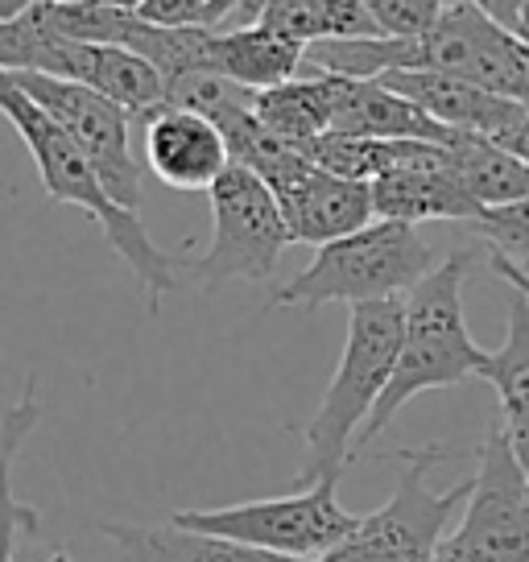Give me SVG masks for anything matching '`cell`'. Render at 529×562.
Returning <instances> with one entry per match:
<instances>
[{
    "label": "cell",
    "mask_w": 529,
    "mask_h": 562,
    "mask_svg": "<svg viewBox=\"0 0 529 562\" xmlns=\"http://www.w3.org/2000/svg\"><path fill=\"white\" fill-rule=\"evenodd\" d=\"M0 108H4L9 124L21 133V140H25V149H30V158H34L37 178H42L46 194H50L54 203L88 211L91 220L104 228L108 245L116 248V257L137 273V281H142V290H145V302H149V315L161 311L166 294H175V285H178V257H166V252L149 240L142 215L133 207H124L121 199L108 191L100 170H95L88 154L75 145L71 133L54 121V116H46L25 91L13 88V83H4Z\"/></svg>",
    "instance_id": "obj_1"
},
{
    "label": "cell",
    "mask_w": 529,
    "mask_h": 562,
    "mask_svg": "<svg viewBox=\"0 0 529 562\" xmlns=\"http://www.w3.org/2000/svg\"><path fill=\"white\" fill-rule=\"evenodd\" d=\"M402 339H406V299L352 306L339 369L318 402L315 418L302 430L306 439V456L299 468L302 488L327 475H344V468L352 463L360 430L385 397Z\"/></svg>",
    "instance_id": "obj_2"
},
{
    "label": "cell",
    "mask_w": 529,
    "mask_h": 562,
    "mask_svg": "<svg viewBox=\"0 0 529 562\" xmlns=\"http://www.w3.org/2000/svg\"><path fill=\"white\" fill-rule=\"evenodd\" d=\"M468 265H472V252H451L406 294V339L397 351L385 397L360 430V447L376 439L389 422L406 409L409 397H418L426 389H451L476 381V376L484 381L493 351L480 348L463 318Z\"/></svg>",
    "instance_id": "obj_3"
},
{
    "label": "cell",
    "mask_w": 529,
    "mask_h": 562,
    "mask_svg": "<svg viewBox=\"0 0 529 562\" xmlns=\"http://www.w3.org/2000/svg\"><path fill=\"white\" fill-rule=\"evenodd\" d=\"M435 269V248L426 245L418 224L402 220H372L369 228L339 236L315 252L302 273L273 290V306L318 311L327 302H389L406 299Z\"/></svg>",
    "instance_id": "obj_4"
},
{
    "label": "cell",
    "mask_w": 529,
    "mask_h": 562,
    "mask_svg": "<svg viewBox=\"0 0 529 562\" xmlns=\"http://www.w3.org/2000/svg\"><path fill=\"white\" fill-rule=\"evenodd\" d=\"M442 459H447L442 447L397 451L393 496L376 513L360 517V526L318 562H439L447 521L472 496V480H463L455 488L426 484V472Z\"/></svg>",
    "instance_id": "obj_5"
},
{
    "label": "cell",
    "mask_w": 529,
    "mask_h": 562,
    "mask_svg": "<svg viewBox=\"0 0 529 562\" xmlns=\"http://www.w3.org/2000/svg\"><path fill=\"white\" fill-rule=\"evenodd\" d=\"M0 67L42 70V75H58V79H71V83H88V88L104 91L108 100L128 108L137 116V124L145 116H154L161 104H170L166 79L149 58H142L128 46H112V42L58 37L46 21L37 18V9L0 25Z\"/></svg>",
    "instance_id": "obj_6"
},
{
    "label": "cell",
    "mask_w": 529,
    "mask_h": 562,
    "mask_svg": "<svg viewBox=\"0 0 529 562\" xmlns=\"http://www.w3.org/2000/svg\"><path fill=\"white\" fill-rule=\"evenodd\" d=\"M170 521L194 533L232 538V542L315 562L331 554L360 526V517L339 505V475H327L318 484H306L273 501H245V505H224V509H178L170 513Z\"/></svg>",
    "instance_id": "obj_7"
},
{
    "label": "cell",
    "mask_w": 529,
    "mask_h": 562,
    "mask_svg": "<svg viewBox=\"0 0 529 562\" xmlns=\"http://www.w3.org/2000/svg\"><path fill=\"white\" fill-rule=\"evenodd\" d=\"M207 199H212V245L199 261H191L194 278L207 290L228 281L273 278L278 257L294 236L269 182L232 161L228 175L207 191Z\"/></svg>",
    "instance_id": "obj_8"
},
{
    "label": "cell",
    "mask_w": 529,
    "mask_h": 562,
    "mask_svg": "<svg viewBox=\"0 0 529 562\" xmlns=\"http://www.w3.org/2000/svg\"><path fill=\"white\" fill-rule=\"evenodd\" d=\"M529 472L513 451L505 426L493 422L480 442V468L463 521L442 538L439 562H529Z\"/></svg>",
    "instance_id": "obj_9"
},
{
    "label": "cell",
    "mask_w": 529,
    "mask_h": 562,
    "mask_svg": "<svg viewBox=\"0 0 529 562\" xmlns=\"http://www.w3.org/2000/svg\"><path fill=\"white\" fill-rule=\"evenodd\" d=\"M4 83L21 88L46 116L63 124L75 137V145L91 158V166L100 170L108 191L116 194L124 207L137 211L142 166L133 158V140H128V128L137 124L128 108L108 100L104 91L88 88V83H71V79L42 75V70H4Z\"/></svg>",
    "instance_id": "obj_10"
},
{
    "label": "cell",
    "mask_w": 529,
    "mask_h": 562,
    "mask_svg": "<svg viewBox=\"0 0 529 562\" xmlns=\"http://www.w3.org/2000/svg\"><path fill=\"white\" fill-rule=\"evenodd\" d=\"M252 175H261L269 182V191L278 194L294 245L323 248L339 240V236H352V232L369 228L372 220H376L372 182L331 175V170H323L306 154H299L294 145H282Z\"/></svg>",
    "instance_id": "obj_11"
},
{
    "label": "cell",
    "mask_w": 529,
    "mask_h": 562,
    "mask_svg": "<svg viewBox=\"0 0 529 562\" xmlns=\"http://www.w3.org/2000/svg\"><path fill=\"white\" fill-rule=\"evenodd\" d=\"M145 161L170 191H212L232 166L224 128L203 112L161 104L145 116Z\"/></svg>",
    "instance_id": "obj_12"
},
{
    "label": "cell",
    "mask_w": 529,
    "mask_h": 562,
    "mask_svg": "<svg viewBox=\"0 0 529 562\" xmlns=\"http://www.w3.org/2000/svg\"><path fill=\"white\" fill-rule=\"evenodd\" d=\"M389 88L409 95L418 108H426L430 116L455 133H480V137L505 140L517 128V121L526 116L529 104H517L509 95L468 83L459 75L447 70H389L381 75Z\"/></svg>",
    "instance_id": "obj_13"
},
{
    "label": "cell",
    "mask_w": 529,
    "mask_h": 562,
    "mask_svg": "<svg viewBox=\"0 0 529 562\" xmlns=\"http://www.w3.org/2000/svg\"><path fill=\"white\" fill-rule=\"evenodd\" d=\"M372 203H376V220H402V224H439V220L476 224L484 215V207L451 175L447 145H435L423 161L376 178Z\"/></svg>",
    "instance_id": "obj_14"
},
{
    "label": "cell",
    "mask_w": 529,
    "mask_h": 562,
    "mask_svg": "<svg viewBox=\"0 0 529 562\" xmlns=\"http://www.w3.org/2000/svg\"><path fill=\"white\" fill-rule=\"evenodd\" d=\"M331 133L348 137H393V140H455V128L439 124L426 108H418L409 95L393 91L385 79H352L336 75V116Z\"/></svg>",
    "instance_id": "obj_15"
},
{
    "label": "cell",
    "mask_w": 529,
    "mask_h": 562,
    "mask_svg": "<svg viewBox=\"0 0 529 562\" xmlns=\"http://www.w3.org/2000/svg\"><path fill=\"white\" fill-rule=\"evenodd\" d=\"M207 70L224 75L232 83H245L252 91H264L285 83V79H299V70H306V46L290 42L269 25H257V21L228 25V30H212Z\"/></svg>",
    "instance_id": "obj_16"
},
{
    "label": "cell",
    "mask_w": 529,
    "mask_h": 562,
    "mask_svg": "<svg viewBox=\"0 0 529 562\" xmlns=\"http://www.w3.org/2000/svg\"><path fill=\"white\" fill-rule=\"evenodd\" d=\"M248 21L278 30L306 50L318 42H339V37H385L360 0H240L228 25H248Z\"/></svg>",
    "instance_id": "obj_17"
},
{
    "label": "cell",
    "mask_w": 529,
    "mask_h": 562,
    "mask_svg": "<svg viewBox=\"0 0 529 562\" xmlns=\"http://www.w3.org/2000/svg\"><path fill=\"white\" fill-rule=\"evenodd\" d=\"M104 533L124 550L128 562H315V559H290L278 550L232 542V538H212L194 533L175 521L166 526H133V521H104Z\"/></svg>",
    "instance_id": "obj_18"
},
{
    "label": "cell",
    "mask_w": 529,
    "mask_h": 562,
    "mask_svg": "<svg viewBox=\"0 0 529 562\" xmlns=\"http://www.w3.org/2000/svg\"><path fill=\"white\" fill-rule=\"evenodd\" d=\"M257 116L261 124L285 145H306V140L331 133L336 116V75L331 70L306 67L299 79H285L278 88L257 91Z\"/></svg>",
    "instance_id": "obj_19"
},
{
    "label": "cell",
    "mask_w": 529,
    "mask_h": 562,
    "mask_svg": "<svg viewBox=\"0 0 529 562\" xmlns=\"http://www.w3.org/2000/svg\"><path fill=\"white\" fill-rule=\"evenodd\" d=\"M447 166L484 211L517 203L529 194V161L493 137L455 133V140H447Z\"/></svg>",
    "instance_id": "obj_20"
},
{
    "label": "cell",
    "mask_w": 529,
    "mask_h": 562,
    "mask_svg": "<svg viewBox=\"0 0 529 562\" xmlns=\"http://www.w3.org/2000/svg\"><path fill=\"white\" fill-rule=\"evenodd\" d=\"M484 381L500 397V426L509 435L513 451L529 472V299L517 294L509 306V331L505 344L493 351Z\"/></svg>",
    "instance_id": "obj_21"
},
{
    "label": "cell",
    "mask_w": 529,
    "mask_h": 562,
    "mask_svg": "<svg viewBox=\"0 0 529 562\" xmlns=\"http://www.w3.org/2000/svg\"><path fill=\"white\" fill-rule=\"evenodd\" d=\"M484 245L493 248V257L529 269V194L505 207H488L476 224H468Z\"/></svg>",
    "instance_id": "obj_22"
},
{
    "label": "cell",
    "mask_w": 529,
    "mask_h": 562,
    "mask_svg": "<svg viewBox=\"0 0 529 562\" xmlns=\"http://www.w3.org/2000/svg\"><path fill=\"white\" fill-rule=\"evenodd\" d=\"M385 37H423L447 13V0H360Z\"/></svg>",
    "instance_id": "obj_23"
},
{
    "label": "cell",
    "mask_w": 529,
    "mask_h": 562,
    "mask_svg": "<svg viewBox=\"0 0 529 562\" xmlns=\"http://www.w3.org/2000/svg\"><path fill=\"white\" fill-rule=\"evenodd\" d=\"M4 562H71L67 550L42 542V521L30 505H21L9 484V559Z\"/></svg>",
    "instance_id": "obj_24"
},
{
    "label": "cell",
    "mask_w": 529,
    "mask_h": 562,
    "mask_svg": "<svg viewBox=\"0 0 529 562\" xmlns=\"http://www.w3.org/2000/svg\"><path fill=\"white\" fill-rule=\"evenodd\" d=\"M496 21H500V25H509L513 34L529 46V0H513L505 13H496Z\"/></svg>",
    "instance_id": "obj_25"
},
{
    "label": "cell",
    "mask_w": 529,
    "mask_h": 562,
    "mask_svg": "<svg viewBox=\"0 0 529 562\" xmlns=\"http://www.w3.org/2000/svg\"><path fill=\"white\" fill-rule=\"evenodd\" d=\"M493 269H496V273H500L505 281H509V285L517 290V294H526V299H529V273L521 269V265L505 261V257H493Z\"/></svg>",
    "instance_id": "obj_26"
},
{
    "label": "cell",
    "mask_w": 529,
    "mask_h": 562,
    "mask_svg": "<svg viewBox=\"0 0 529 562\" xmlns=\"http://www.w3.org/2000/svg\"><path fill=\"white\" fill-rule=\"evenodd\" d=\"M500 145H505V149H513L517 158H526V161H529V108H526V116L517 121V128H513L509 137L500 140Z\"/></svg>",
    "instance_id": "obj_27"
},
{
    "label": "cell",
    "mask_w": 529,
    "mask_h": 562,
    "mask_svg": "<svg viewBox=\"0 0 529 562\" xmlns=\"http://www.w3.org/2000/svg\"><path fill=\"white\" fill-rule=\"evenodd\" d=\"M236 4H240V0H215L212 9H207V18H203V25H207V30H220V25H228V18L236 13Z\"/></svg>",
    "instance_id": "obj_28"
},
{
    "label": "cell",
    "mask_w": 529,
    "mask_h": 562,
    "mask_svg": "<svg viewBox=\"0 0 529 562\" xmlns=\"http://www.w3.org/2000/svg\"><path fill=\"white\" fill-rule=\"evenodd\" d=\"M37 0H0V25L4 21H18V18H25L30 9H34Z\"/></svg>",
    "instance_id": "obj_29"
},
{
    "label": "cell",
    "mask_w": 529,
    "mask_h": 562,
    "mask_svg": "<svg viewBox=\"0 0 529 562\" xmlns=\"http://www.w3.org/2000/svg\"><path fill=\"white\" fill-rule=\"evenodd\" d=\"M509 4H513V0H488V13H493V18H496V13H505Z\"/></svg>",
    "instance_id": "obj_30"
},
{
    "label": "cell",
    "mask_w": 529,
    "mask_h": 562,
    "mask_svg": "<svg viewBox=\"0 0 529 562\" xmlns=\"http://www.w3.org/2000/svg\"><path fill=\"white\" fill-rule=\"evenodd\" d=\"M108 4H121V9H133V13H137L145 0H108Z\"/></svg>",
    "instance_id": "obj_31"
},
{
    "label": "cell",
    "mask_w": 529,
    "mask_h": 562,
    "mask_svg": "<svg viewBox=\"0 0 529 562\" xmlns=\"http://www.w3.org/2000/svg\"><path fill=\"white\" fill-rule=\"evenodd\" d=\"M526 505H529V480H526Z\"/></svg>",
    "instance_id": "obj_32"
},
{
    "label": "cell",
    "mask_w": 529,
    "mask_h": 562,
    "mask_svg": "<svg viewBox=\"0 0 529 562\" xmlns=\"http://www.w3.org/2000/svg\"><path fill=\"white\" fill-rule=\"evenodd\" d=\"M472 4H488V0H472Z\"/></svg>",
    "instance_id": "obj_33"
},
{
    "label": "cell",
    "mask_w": 529,
    "mask_h": 562,
    "mask_svg": "<svg viewBox=\"0 0 529 562\" xmlns=\"http://www.w3.org/2000/svg\"><path fill=\"white\" fill-rule=\"evenodd\" d=\"M526 273H529V269H526Z\"/></svg>",
    "instance_id": "obj_34"
}]
</instances>
